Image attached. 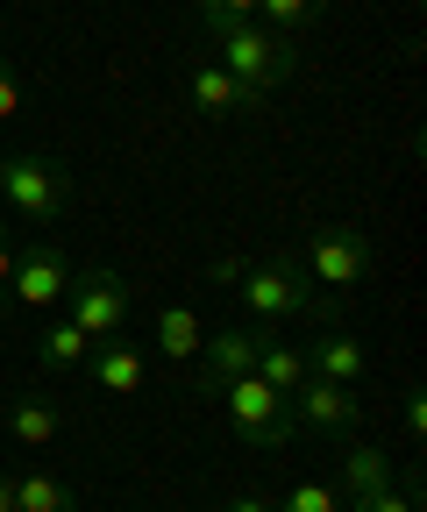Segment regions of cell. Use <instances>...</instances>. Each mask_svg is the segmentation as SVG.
<instances>
[{"label": "cell", "mask_w": 427, "mask_h": 512, "mask_svg": "<svg viewBox=\"0 0 427 512\" xmlns=\"http://www.w3.org/2000/svg\"><path fill=\"white\" fill-rule=\"evenodd\" d=\"M8 434H15L22 448H50V441H57V406H50V399H15V406H8Z\"/></svg>", "instance_id": "obj_19"}, {"label": "cell", "mask_w": 427, "mask_h": 512, "mask_svg": "<svg viewBox=\"0 0 427 512\" xmlns=\"http://www.w3.org/2000/svg\"><path fill=\"white\" fill-rule=\"evenodd\" d=\"M228 512H278V505H271L264 491H235V498H228Z\"/></svg>", "instance_id": "obj_27"}, {"label": "cell", "mask_w": 427, "mask_h": 512, "mask_svg": "<svg viewBox=\"0 0 427 512\" xmlns=\"http://www.w3.org/2000/svg\"><path fill=\"white\" fill-rule=\"evenodd\" d=\"M399 427H406V441H427V399H420V384L399 392Z\"/></svg>", "instance_id": "obj_23"}, {"label": "cell", "mask_w": 427, "mask_h": 512, "mask_svg": "<svg viewBox=\"0 0 427 512\" xmlns=\"http://www.w3.org/2000/svg\"><path fill=\"white\" fill-rule=\"evenodd\" d=\"M36 356L50 363V370H86V356H93V342L72 328V320H43V342H36Z\"/></svg>", "instance_id": "obj_18"}, {"label": "cell", "mask_w": 427, "mask_h": 512, "mask_svg": "<svg viewBox=\"0 0 427 512\" xmlns=\"http://www.w3.org/2000/svg\"><path fill=\"white\" fill-rule=\"evenodd\" d=\"M0 200H8L22 221H36V228H57V221L72 214V178H65L57 157L15 143L8 157H0Z\"/></svg>", "instance_id": "obj_2"}, {"label": "cell", "mask_w": 427, "mask_h": 512, "mask_svg": "<svg viewBox=\"0 0 427 512\" xmlns=\"http://www.w3.org/2000/svg\"><path fill=\"white\" fill-rule=\"evenodd\" d=\"M65 320H72L86 342H114L121 328H129V278H121L114 264H86V271H72Z\"/></svg>", "instance_id": "obj_4"}, {"label": "cell", "mask_w": 427, "mask_h": 512, "mask_svg": "<svg viewBox=\"0 0 427 512\" xmlns=\"http://www.w3.org/2000/svg\"><path fill=\"white\" fill-rule=\"evenodd\" d=\"M299 271L314 278V292H356L363 278H371V242H363V228L335 221L307 242V256H299Z\"/></svg>", "instance_id": "obj_6"}, {"label": "cell", "mask_w": 427, "mask_h": 512, "mask_svg": "<svg viewBox=\"0 0 427 512\" xmlns=\"http://www.w3.org/2000/svg\"><path fill=\"white\" fill-rule=\"evenodd\" d=\"M8 278H15V249H8V228H0V313H8Z\"/></svg>", "instance_id": "obj_26"}, {"label": "cell", "mask_w": 427, "mask_h": 512, "mask_svg": "<svg viewBox=\"0 0 427 512\" xmlns=\"http://www.w3.org/2000/svg\"><path fill=\"white\" fill-rule=\"evenodd\" d=\"M307 370L328 377V384H356L363 370H371V349H363L349 328H335V320H328V328L314 335V349H307Z\"/></svg>", "instance_id": "obj_13"}, {"label": "cell", "mask_w": 427, "mask_h": 512, "mask_svg": "<svg viewBox=\"0 0 427 512\" xmlns=\"http://www.w3.org/2000/svg\"><path fill=\"white\" fill-rule=\"evenodd\" d=\"M15 114H22V86H15V64L0 57V128H8Z\"/></svg>", "instance_id": "obj_24"}, {"label": "cell", "mask_w": 427, "mask_h": 512, "mask_svg": "<svg viewBox=\"0 0 427 512\" xmlns=\"http://www.w3.org/2000/svg\"><path fill=\"white\" fill-rule=\"evenodd\" d=\"M207 43H214V64H221V72H235L257 100H271V93L292 86V43H285V36H271V29H257V22H221V29H207Z\"/></svg>", "instance_id": "obj_1"}, {"label": "cell", "mask_w": 427, "mask_h": 512, "mask_svg": "<svg viewBox=\"0 0 427 512\" xmlns=\"http://www.w3.org/2000/svg\"><path fill=\"white\" fill-rule=\"evenodd\" d=\"M193 8H200L207 29H221V22H257V0H193Z\"/></svg>", "instance_id": "obj_22"}, {"label": "cell", "mask_w": 427, "mask_h": 512, "mask_svg": "<svg viewBox=\"0 0 427 512\" xmlns=\"http://www.w3.org/2000/svg\"><path fill=\"white\" fill-rule=\"evenodd\" d=\"M285 413H292V434H335V441H349L356 420H363V399H356V384L307 377V384L285 399Z\"/></svg>", "instance_id": "obj_8"}, {"label": "cell", "mask_w": 427, "mask_h": 512, "mask_svg": "<svg viewBox=\"0 0 427 512\" xmlns=\"http://www.w3.org/2000/svg\"><path fill=\"white\" fill-rule=\"evenodd\" d=\"M86 370H93V384L100 392H114V399H129V392H143V377H150V356L136 349V342H93V356H86Z\"/></svg>", "instance_id": "obj_12"}, {"label": "cell", "mask_w": 427, "mask_h": 512, "mask_svg": "<svg viewBox=\"0 0 427 512\" xmlns=\"http://www.w3.org/2000/svg\"><path fill=\"white\" fill-rule=\"evenodd\" d=\"M385 484H399V470H392V456H385V448L378 441H342V470H335V491L356 505V498H378Z\"/></svg>", "instance_id": "obj_11"}, {"label": "cell", "mask_w": 427, "mask_h": 512, "mask_svg": "<svg viewBox=\"0 0 427 512\" xmlns=\"http://www.w3.org/2000/svg\"><path fill=\"white\" fill-rule=\"evenodd\" d=\"M257 256H214L207 264V285H242V271H250Z\"/></svg>", "instance_id": "obj_25"}, {"label": "cell", "mask_w": 427, "mask_h": 512, "mask_svg": "<svg viewBox=\"0 0 427 512\" xmlns=\"http://www.w3.org/2000/svg\"><path fill=\"white\" fill-rule=\"evenodd\" d=\"M242 313L257 320H299V313H321V292H314V278L299 271V256H257L250 271H242Z\"/></svg>", "instance_id": "obj_3"}, {"label": "cell", "mask_w": 427, "mask_h": 512, "mask_svg": "<svg viewBox=\"0 0 427 512\" xmlns=\"http://www.w3.org/2000/svg\"><path fill=\"white\" fill-rule=\"evenodd\" d=\"M72 292V256L65 249H15V278H8V313H57Z\"/></svg>", "instance_id": "obj_7"}, {"label": "cell", "mask_w": 427, "mask_h": 512, "mask_svg": "<svg viewBox=\"0 0 427 512\" xmlns=\"http://www.w3.org/2000/svg\"><path fill=\"white\" fill-rule=\"evenodd\" d=\"M257 342H264V328L257 320H235V328H214L207 342H200V399L214 406L221 399V384H235L242 370H257Z\"/></svg>", "instance_id": "obj_9"}, {"label": "cell", "mask_w": 427, "mask_h": 512, "mask_svg": "<svg viewBox=\"0 0 427 512\" xmlns=\"http://www.w3.org/2000/svg\"><path fill=\"white\" fill-rule=\"evenodd\" d=\"M221 413H228V427L250 441V448H285L292 441V413H285V392H271V384L257 377V370H242L235 384H221V399H214Z\"/></svg>", "instance_id": "obj_5"}, {"label": "cell", "mask_w": 427, "mask_h": 512, "mask_svg": "<svg viewBox=\"0 0 427 512\" xmlns=\"http://www.w3.org/2000/svg\"><path fill=\"white\" fill-rule=\"evenodd\" d=\"M200 342H207V328H200V313L193 306H157V356L164 363H193L200 356Z\"/></svg>", "instance_id": "obj_14"}, {"label": "cell", "mask_w": 427, "mask_h": 512, "mask_svg": "<svg viewBox=\"0 0 427 512\" xmlns=\"http://www.w3.org/2000/svg\"><path fill=\"white\" fill-rule=\"evenodd\" d=\"M349 512H420V491L413 484H385L378 498H356Z\"/></svg>", "instance_id": "obj_21"}, {"label": "cell", "mask_w": 427, "mask_h": 512, "mask_svg": "<svg viewBox=\"0 0 427 512\" xmlns=\"http://www.w3.org/2000/svg\"><path fill=\"white\" fill-rule=\"evenodd\" d=\"M15 512H79L72 484L65 477H50V470H22L15 477Z\"/></svg>", "instance_id": "obj_16"}, {"label": "cell", "mask_w": 427, "mask_h": 512, "mask_svg": "<svg viewBox=\"0 0 427 512\" xmlns=\"http://www.w3.org/2000/svg\"><path fill=\"white\" fill-rule=\"evenodd\" d=\"M0 512H15V477L0 470Z\"/></svg>", "instance_id": "obj_28"}, {"label": "cell", "mask_w": 427, "mask_h": 512, "mask_svg": "<svg viewBox=\"0 0 427 512\" xmlns=\"http://www.w3.org/2000/svg\"><path fill=\"white\" fill-rule=\"evenodd\" d=\"M278 512H349V505H342V491H335V484H321V477H314V484H292Z\"/></svg>", "instance_id": "obj_20"}, {"label": "cell", "mask_w": 427, "mask_h": 512, "mask_svg": "<svg viewBox=\"0 0 427 512\" xmlns=\"http://www.w3.org/2000/svg\"><path fill=\"white\" fill-rule=\"evenodd\" d=\"M328 15V0H257V29H271V36H307L314 22Z\"/></svg>", "instance_id": "obj_17"}, {"label": "cell", "mask_w": 427, "mask_h": 512, "mask_svg": "<svg viewBox=\"0 0 427 512\" xmlns=\"http://www.w3.org/2000/svg\"><path fill=\"white\" fill-rule=\"evenodd\" d=\"M186 100H193V114H207V121H235V114H264V107H271V100H257L250 86H242L235 72H221L214 57L186 72Z\"/></svg>", "instance_id": "obj_10"}, {"label": "cell", "mask_w": 427, "mask_h": 512, "mask_svg": "<svg viewBox=\"0 0 427 512\" xmlns=\"http://www.w3.org/2000/svg\"><path fill=\"white\" fill-rule=\"evenodd\" d=\"M257 377L271 384V392H285V399H292L314 370H307V349H292V342H271V335H264V342H257Z\"/></svg>", "instance_id": "obj_15"}]
</instances>
